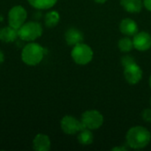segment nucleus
Returning <instances> with one entry per match:
<instances>
[{
    "label": "nucleus",
    "instance_id": "f257e3e1",
    "mask_svg": "<svg viewBox=\"0 0 151 151\" xmlns=\"http://www.w3.org/2000/svg\"><path fill=\"white\" fill-rule=\"evenodd\" d=\"M126 141L127 146L131 149L142 150L150 143L151 134L144 127H133L127 131L126 135Z\"/></svg>",
    "mask_w": 151,
    "mask_h": 151
},
{
    "label": "nucleus",
    "instance_id": "f03ea898",
    "mask_svg": "<svg viewBox=\"0 0 151 151\" xmlns=\"http://www.w3.org/2000/svg\"><path fill=\"white\" fill-rule=\"evenodd\" d=\"M44 49L40 44L30 42L23 48L21 52V58L26 65L35 66L42 62L44 57Z\"/></svg>",
    "mask_w": 151,
    "mask_h": 151
},
{
    "label": "nucleus",
    "instance_id": "7ed1b4c3",
    "mask_svg": "<svg viewBox=\"0 0 151 151\" xmlns=\"http://www.w3.org/2000/svg\"><path fill=\"white\" fill-rule=\"evenodd\" d=\"M71 57L77 65H86L92 61L94 52L89 45L83 42H80L73 46Z\"/></svg>",
    "mask_w": 151,
    "mask_h": 151
},
{
    "label": "nucleus",
    "instance_id": "20e7f679",
    "mask_svg": "<svg viewBox=\"0 0 151 151\" xmlns=\"http://www.w3.org/2000/svg\"><path fill=\"white\" fill-rule=\"evenodd\" d=\"M42 34V27L38 22H25L19 29V38L25 42H33L39 38Z\"/></svg>",
    "mask_w": 151,
    "mask_h": 151
},
{
    "label": "nucleus",
    "instance_id": "39448f33",
    "mask_svg": "<svg viewBox=\"0 0 151 151\" xmlns=\"http://www.w3.org/2000/svg\"><path fill=\"white\" fill-rule=\"evenodd\" d=\"M83 127L90 130H96L104 124L103 114L96 110H88L83 112L81 119Z\"/></svg>",
    "mask_w": 151,
    "mask_h": 151
},
{
    "label": "nucleus",
    "instance_id": "423d86ee",
    "mask_svg": "<svg viewBox=\"0 0 151 151\" xmlns=\"http://www.w3.org/2000/svg\"><path fill=\"white\" fill-rule=\"evenodd\" d=\"M27 12L26 9L21 5L13 6L8 12V23L9 26L19 29L26 21Z\"/></svg>",
    "mask_w": 151,
    "mask_h": 151
},
{
    "label": "nucleus",
    "instance_id": "0eeeda50",
    "mask_svg": "<svg viewBox=\"0 0 151 151\" xmlns=\"http://www.w3.org/2000/svg\"><path fill=\"white\" fill-rule=\"evenodd\" d=\"M62 131L66 134H75L84 128L81 121L71 115L65 116L60 122Z\"/></svg>",
    "mask_w": 151,
    "mask_h": 151
},
{
    "label": "nucleus",
    "instance_id": "6e6552de",
    "mask_svg": "<svg viewBox=\"0 0 151 151\" xmlns=\"http://www.w3.org/2000/svg\"><path fill=\"white\" fill-rule=\"evenodd\" d=\"M143 72L141 66L135 62L124 67V77L127 83L135 85L142 79Z\"/></svg>",
    "mask_w": 151,
    "mask_h": 151
},
{
    "label": "nucleus",
    "instance_id": "1a4fd4ad",
    "mask_svg": "<svg viewBox=\"0 0 151 151\" xmlns=\"http://www.w3.org/2000/svg\"><path fill=\"white\" fill-rule=\"evenodd\" d=\"M134 48L139 51H146L151 48V35L148 32H138L133 38Z\"/></svg>",
    "mask_w": 151,
    "mask_h": 151
},
{
    "label": "nucleus",
    "instance_id": "9d476101",
    "mask_svg": "<svg viewBox=\"0 0 151 151\" xmlns=\"http://www.w3.org/2000/svg\"><path fill=\"white\" fill-rule=\"evenodd\" d=\"M119 30L126 36H134L135 34H137L139 32L137 23L130 18L123 19L120 21Z\"/></svg>",
    "mask_w": 151,
    "mask_h": 151
},
{
    "label": "nucleus",
    "instance_id": "9b49d317",
    "mask_svg": "<svg viewBox=\"0 0 151 151\" xmlns=\"http://www.w3.org/2000/svg\"><path fill=\"white\" fill-rule=\"evenodd\" d=\"M51 142L50 137L44 134H38L33 141V149L36 151H49Z\"/></svg>",
    "mask_w": 151,
    "mask_h": 151
},
{
    "label": "nucleus",
    "instance_id": "f8f14e48",
    "mask_svg": "<svg viewBox=\"0 0 151 151\" xmlns=\"http://www.w3.org/2000/svg\"><path fill=\"white\" fill-rule=\"evenodd\" d=\"M65 39L68 45L74 46L80 42H82L84 36H83L82 32L80 29L75 28V27H71L65 32Z\"/></svg>",
    "mask_w": 151,
    "mask_h": 151
},
{
    "label": "nucleus",
    "instance_id": "ddd939ff",
    "mask_svg": "<svg viewBox=\"0 0 151 151\" xmlns=\"http://www.w3.org/2000/svg\"><path fill=\"white\" fill-rule=\"evenodd\" d=\"M120 5L130 13H138L142 10L143 2L142 0H120Z\"/></svg>",
    "mask_w": 151,
    "mask_h": 151
},
{
    "label": "nucleus",
    "instance_id": "4468645a",
    "mask_svg": "<svg viewBox=\"0 0 151 151\" xmlns=\"http://www.w3.org/2000/svg\"><path fill=\"white\" fill-rule=\"evenodd\" d=\"M19 37L18 29L8 26L0 28V40L4 42H12Z\"/></svg>",
    "mask_w": 151,
    "mask_h": 151
},
{
    "label": "nucleus",
    "instance_id": "2eb2a0df",
    "mask_svg": "<svg viewBox=\"0 0 151 151\" xmlns=\"http://www.w3.org/2000/svg\"><path fill=\"white\" fill-rule=\"evenodd\" d=\"M78 142L80 144L83 146H88L93 143L94 142V135L92 133V130L88 128H83L78 133Z\"/></svg>",
    "mask_w": 151,
    "mask_h": 151
},
{
    "label": "nucleus",
    "instance_id": "dca6fc26",
    "mask_svg": "<svg viewBox=\"0 0 151 151\" xmlns=\"http://www.w3.org/2000/svg\"><path fill=\"white\" fill-rule=\"evenodd\" d=\"M31 6L38 10H47L52 8L58 0H27Z\"/></svg>",
    "mask_w": 151,
    "mask_h": 151
},
{
    "label": "nucleus",
    "instance_id": "f3484780",
    "mask_svg": "<svg viewBox=\"0 0 151 151\" xmlns=\"http://www.w3.org/2000/svg\"><path fill=\"white\" fill-rule=\"evenodd\" d=\"M60 20V15L57 11H50L46 13L44 18V22L46 27H56Z\"/></svg>",
    "mask_w": 151,
    "mask_h": 151
},
{
    "label": "nucleus",
    "instance_id": "a211bd4d",
    "mask_svg": "<svg viewBox=\"0 0 151 151\" xmlns=\"http://www.w3.org/2000/svg\"><path fill=\"white\" fill-rule=\"evenodd\" d=\"M118 47L121 52L127 53L134 49V42L130 36H125L119 39L118 42Z\"/></svg>",
    "mask_w": 151,
    "mask_h": 151
},
{
    "label": "nucleus",
    "instance_id": "6ab92c4d",
    "mask_svg": "<svg viewBox=\"0 0 151 151\" xmlns=\"http://www.w3.org/2000/svg\"><path fill=\"white\" fill-rule=\"evenodd\" d=\"M133 63H135V60L130 55H126V56H124V57L121 58V64H122V65L124 67L127 66V65H131Z\"/></svg>",
    "mask_w": 151,
    "mask_h": 151
},
{
    "label": "nucleus",
    "instance_id": "aec40b11",
    "mask_svg": "<svg viewBox=\"0 0 151 151\" xmlns=\"http://www.w3.org/2000/svg\"><path fill=\"white\" fill-rule=\"evenodd\" d=\"M142 119L147 122V123H151V109L148 108L142 111Z\"/></svg>",
    "mask_w": 151,
    "mask_h": 151
},
{
    "label": "nucleus",
    "instance_id": "412c9836",
    "mask_svg": "<svg viewBox=\"0 0 151 151\" xmlns=\"http://www.w3.org/2000/svg\"><path fill=\"white\" fill-rule=\"evenodd\" d=\"M143 6L149 11L151 12V0H143Z\"/></svg>",
    "mask_w": 151,
    "mask_h": 151
},
{
    "label": "nucleus",
    "instance_id": "4be33fe9",
    "mask_svg": "<svg viewBox=\"0 0 151 151\" xmlns=\"http://www.w3.org/2000/svg\"><path fill=\"white\" fill-rule=\"evenodd\" d=\"M127 148H125V147H123V146H121V147H116V148H113L112 149V150L113 151H118V150H120V151H123V150H127Z\"/></svg>",
    "mask_w": 151,
    "mask_h": 151
},
{
    "label": "nucleus",
    "instance_id": "5701e85b",
    "mask_svg": "<svg viewBox=\"0 0 151 151\" xmlns=\"http://www.w3.org/2000/svg\"><path fill=\"white\" fill-rule=\"evenodd\" d=\"M4 61V55L3 51L0 50V65H1Z\"/></svg>",
    "mask_w": 151,
    "mask_h": 151
},
{
    "label": "nucleus",
    "instance_id": "b1692460",
    "mask_svg": "<svg viewBox=\"0 0 151 151\" xmlns=\"http://www.w3.org/2000/svg\"><path fill=\"white\" fill-rule=\"evenodd\" d=\"M96 3H97V4H104V3H106L108 0H94Z\"/></svg>",
    "mask_w": 151,
    "mask_h": 151
},
{
    "label": "nucleus",
    "instance_id": "393cba45",
    "mask_svg": "<svg viewBox=\"0 0 151 151\" xmlns=\"http://www.w3.org/2000/svg\"><path fill=\"white\" fill-rule=\"evenodd\" d=\"M149 84H150V87L151 88V75L150 77V80H149Z\"/></svg>",
    "mask_w": 151,
    "mask_h": 151
},
{
    "label": "nucleus",
    "instance_id": "a878e982",
    "mask_svg": "<svg viewBox=\"0 0 151 151\" xmlns=\"http://www.w3.org/2000/svg\"><path fill=\"white\" fill-rule=\"evenodd\" d=\"M150 104H151V98H150Z\"/></svg>",
    "mask_w": 151,
    "mask_h": 151
}]
</instances>
